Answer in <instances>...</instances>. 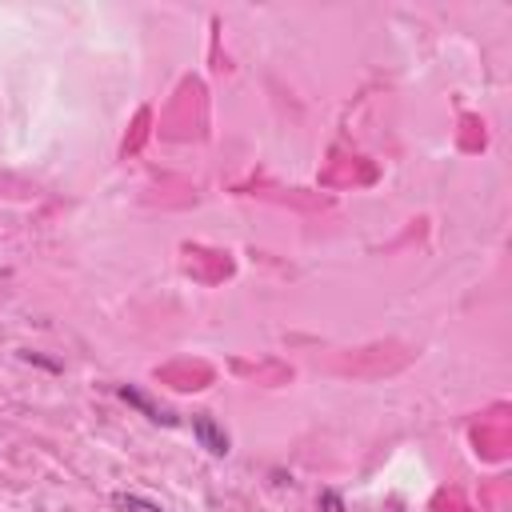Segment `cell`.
<instances>
[{
	"instance_id": "2",
	"label": "cell",
	"mask_w": 512,
	"mask_h": 512,
	"mask_svg": "<svg viewBox=\"0 0 512 512\" xmlns=\"http://www.w3.org/2000/svg\"><path fill=\"white\" fill-rule=\"evenodd\" d=\"M116 396L124 400V404H132L144 420H152V424H164V428H176L180 424V416L172 412V408H164V404H156L152 396H144L136 384H116Z\"/></svg>"
},
{
	"instance_id": "4",
	"label": "cell",
	"mask_w": 512,
	"mask_h": 512,
	"mask_svg": "<svg viewBox=\"0 0 512 512\" xmlns=\"http://www.w3.org/2000/svg\"><path fill=\"white\" fill-rule=\"evenodd\" d=\"M20 360L24 364H36V368H48V372H60V360H48V356H40L32 348H20Z\"/></svg>"
},
{
	"instance_id": "5",
	"label": "cell",
	"mask_w": 512,
	"mask_h": 512,
	"mask_svg": "<svg viewBox=\"0 0 512 512\" xmlns=\"http://www.w3.org/2000/svg\"><path fill=\"white\" fill-rule=\"evenodd\" d=\"M316 504H320L324 512H344V500H340V492H332V488H324V492L316 496Z\"/></svg>"
},
{
	"instance_id": "3",
	"label": "cell",
	"mask_w": 512,
	"mask_h": 512,
	"mask_svg": "<svg viewBox=\"0 0 512 512\" xmlns=\"http://www.w3.org/2000/svg\"><path fill=\"white\" fill-rule=\"evenodd\" d=\"M112 504H116L120 512H164L156 500H148V496H136V492H112Z\"/></svg>"
},
{
	"instance_id": "1",
	"label": "cell",
	"mask_w": 512,
	"mask_h": 512,
	"mask_svg": "<svg viewBox=\"0 0 512 512\" xmlns=\"http://www.w3.org/2000/svg\"><path fill=\"white\" fill-rule=\"evenodd\" d=\"M192 436H196V444H200L208 456H216V460H224V456L232 452V440H228L224 424H220L212 412H196V416H192Z\"/></svg>"
}]
</instances>
